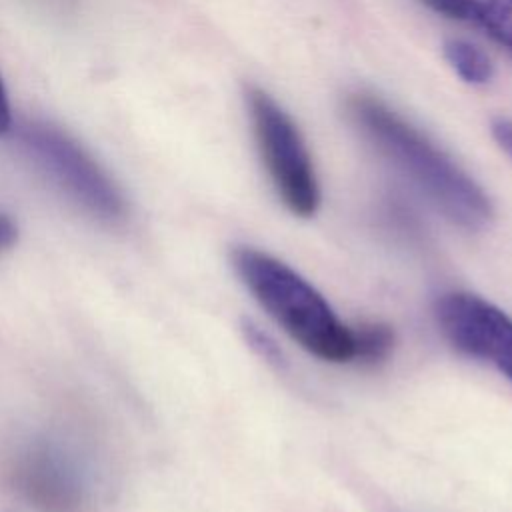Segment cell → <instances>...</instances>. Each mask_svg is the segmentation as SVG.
I'll list each match as a JSON object with an SVG mask.
<instances>
[{
    "instance_id": "7a4b0ae2",
    "label": "cell",
    "mask_w": 512,
    "mask_h": 512,
    "mask_svg": "<svg viewBox=\"0 0 512 512\" xmlns=\"http://www.w3.org/2000/svg\"><path fill=\"white\" fill-rule=\"evenodd\" d=\"M230 262L258 304L306 352L324 362H352V328L296 270L252 246H236Z\"/></svg>"
},
{
    "instance_id": "ba28073f",
    "label": "cell",
    "mask_w": 512,
    "mask_h": 512,
    "mask_svg": "<svg viewBox=\"0 0 512 512\" xmlns=\"http://www.w3.org/2000/svg\"><path fill=\"white\" fill-rule=\"evenodd\" d=\"M444 58L454 74L470 86H486L494 78V64L490 56L476 44L464 38H450L444 42Z\"/></svg>"
},
{
    "instance_id": "6da1fadb",
    "label": "cell",
    "mask_w": 512,
    "mask_h": 512,
    "mask_svg": "<svg viewBox=\"0 0 512 512\" xmlns=\"http://www.w3.org/2000/svg\"><path fill=\"white\" fill-rule=\"evenodd\" d=\"M346 110L362 136L452 224L482 230L494 210L482 186L420 128L372 94H352Z\"/></svg>"
},
{
    "instance_id": "8992f818",
    "label": "cell",
    "mask_w": 512,
    "mask_h": 512,
    "mask_svg": "<svg viewBox=\"0 0 512 512\" xmlns=\"http://www.w3.org/2000/svg\"><path fill=\"white\" fill-rule=\"evenodd\" d=\"M24 500L40 512H82L86 486L76 464L50 444L26 448L12 468Z\"/></svg>"
},
{
    "instance_id": "277c9868",
    "label": "cell",
    "mask_w": 512,
    "mask_h": 512,
    "mask_svg": "<svg viewBox=\"0 0 512 512\" xmlns=\"http://www.w3.org/2000/svg\"><path fill=\"white\" fill-rule=\"evenodd\" d=\"M22 142L48 178L94 218L114 222L124 216V200L106 172L62 130L32 122Z\"/></svg>"
},
{
    "instance_id": "52a82bcc",
    "label": "cell",
    "mask_w": 512,
    "mask_h": 512,
    "mask_svg": "<svg viewBox=\"0 0 512 512\" xmlns=\"http://www.w3.org/2000/svg\"><path fill=\"white\" fill-rule=\"evenodd\" d=\"M432 12L476 28L512 58V0H418Z\"/></svg>"
},
{
    "instance_id": "9c48e42d",
    "label": "cell",
    "mask_w": 512,
    "mask_h": 512,
    "mask_svg": "<svg viewBox=\"0 0 512 512\" xmlns=\"http://www.w3.org/2000/svg\"><path fill=\"white\" fill-rule=\"evenodd\" d=\"M352 328V360L360 364H378L394 348V330L382 322H362Z\"/></svg>"
},
{
    "instance_id": "5b68a950",
    "label": "cell",
    "mask_w": 512,
    "mask_h": 512,
    "mask_svg": "<svg viewBox=\"0 0 512 512\" xmlns=\"http://www.w3.org/2000/svg\"><path fill=\"white\" fill-rule=\"evenodd\" d=\"M444 338L462 354L494 366L512 382V318L470 292H446L434 302Z\"/></svg>"
},
{
    "instance_id": "3957f363",
    "label": "cell",
    "mask_w": 512,
    "mask_h": 512,
    "mask_svg": "<svg viewBox=\"0 0 512 512\" xmlns=\"http://www.w3.org/2000/svg\"><path fill=\"white\" fill-rule=\"evenodd\" d=\"M246 108L260 160L278 198L294 216H314L320 206V186L296 122L258 86L246 90Z\"/></svg>"
},
{
    "instance_id": "4fadbf2b",
    "label": "cell",
    "mask_w": 512,
    "mask_h": 512,
    "mask_svg": "<svg viewBox=\"0 0 512 512\" xmlns=\"http://www.w3.org/2000/svg\"><path fill=\"white\" fill-rule=\"evenodd\" d=\"M10 106H8V98H6V90L4 84L0 80V134H4L10 128Z\"/></svg>"
},
{
    "instance_id": "30bf717a",
    "label": "cell",
    "mask_w": 512,
    "mask_h": 512,
    "mask_svg": "<svg viewBox=\"0 0 512 512\" xmlns=\"http://www.w3.org/2000/svg\"><path fill=\"white\" fill-rule=\"evenodd\" d=\"M242 332H244L246 342L254 348V352L258 356H262L272 366H278V368L284 366V354L268 332H264L258 324H254L250 320L242 322Z\"/></svg>"
},
{
    "instance_id": "8fae6325",
    "label": "cell",
    "mask_w": 512,
    "mask_h": 512,
    "mask_svg": "<svg viewBox=\"0 0 512 512\" xmlns=\"http://www.w3.org/2000/svg\"><path fill=\"white\" fill-rule=\"evenodd\" d=\"M490 132H492V138L498 144V148L512 162V118H506V116L494 118L492 126H490Z\"/></svg>"
},
{
    "instance_id": "7c38bea8",
    "label": "cell",
    "mask_w": 512,
    "mask_h": 512,
    "mask_svg": "<svg viewBox=\"0 0 512 512\" xmlns=\"http://www.w3.org/2000/svg\"><path fill=\"white\" fill-rule=\"evenodd\" d=\"M14 240H16V226L6 214L0 212V252L10 248Z\"/></svg>"
}]
</instances>
